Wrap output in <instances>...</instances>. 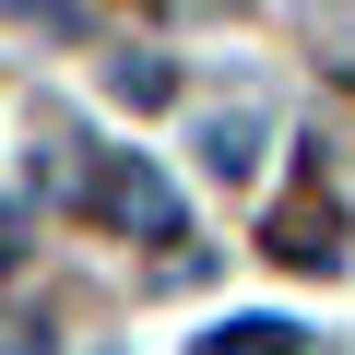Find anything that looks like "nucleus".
I'll return each instance as SVG.
<instances>
[{"instance_id":"f257e3e1","label":"nucleus","mask_w":355,"mask_h":355,"mask_svg":"<svg viewBox=\"0 0 355 355\" xmlns=\"http://www.w3.org/2000/svg\"><path fill=\"white\" fill-rule=\"evenodd\" d=\"M83 202L107 214V225H130V237H154V225H178V190L154 166H130V154H95V178H83Z\"/></svg>"}]
</instances>
